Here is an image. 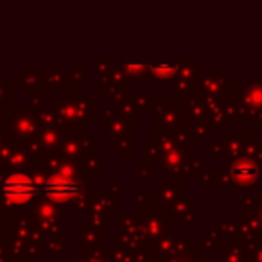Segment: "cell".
I'll return each mask as SVG.
<instances>
[{
	"label": "cell",
	"instance_id": "3",
	"mask_svg": "<svg viewBox=\"0 0 262 262\" xmlns=\"http://www.w3.org/2000/svg\"><path fill=\"white\" fill-rule=\"evenodd\" d=\"M172 70H174V67L167 65V63H158V65H155V72L160 74V76H169V74H172Z\"/></svg>",
	"mask_w": 262,
	"mask_h": 262
},
{
	"label": "cell",
	"instance_id": "2",
	"mask_svg": "<svg viewBox=\"0 0 262 262\" xmlns=\"http://www.w3.org/2000/svg\"><path fill=\"white\" fill-rule=\"evenodd\" d=\"M81 192V187L74 180H70L69 174H54L47 183H45V194L51 201L63 203L67 200H72Z\"/></svg>",
	"mask_w": 262,
	"mask_h": 262
},
{
	"label": "cell",
	"instance_id": "1",
	"mask_svg": "<svg viewBox=\"0 0 262 262\" xmlns=\"http://www.w3.org/2000/svg\"><path fill=\"white\" fill-rule=\"evenodd\" d=\"M36 185L27 174L22 172H15V174L8 176L6 182L2 183V194L4 200L11 205H24L33 201L36 196Z\"/></svg>",
	"mask_w": 262,
	"mask_h": 262
}]
</instances>
